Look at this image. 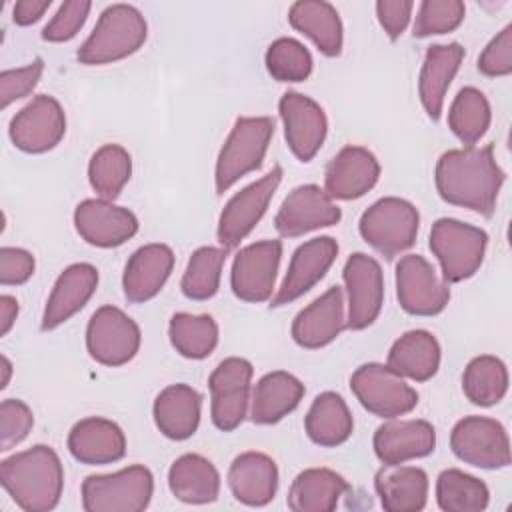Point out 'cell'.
<instances>
[{"label":"cell","instance_id":"obj_1","mask_svg":"<svg viewBox=\"0 0 512 512\" xmlns=\"http://www.w3.org/2000/svg\"><path fill=\"white\" fill-rule=\"evenodd\" d=\"M434 178L440 198L448 204L492 216L506 176L488 144L444 152L436 162Z\"/></svg>","mask_w":512,"mask_h":512},{"label":"cell","instance_id":"obj_2","mask_svg":"<svg viewBox=\"0 0 512 512\" xmlns=\"http://www.w3.org/2000/svg\"><path fill=\"white\" fill-rule=\"evenodd\" d=\"M0 480L16 506L26 512H48L60 502L64 470L58 454L50 446L36 444L4 458Z\"/></svg>","mask_w":512,"mask_h":512},{"label":"cell","instance_id":"obj_3","mask_svg":"<svg viewBox=\"0 0 512 512\" xmlns=\"http://www.w3.org/2000/svg\"><path fill=\"white\" fill-rule=\"evenodd\" d=\"M146 34L148 26L138 8L112 4L102 10L94 30L78 48L76 56L86 66L116 62L134 54L144 44Z\"/></svg>","mask_w":512,"mask_h":512},{"label":"cell","instance_id":"obj_4","mask_svg":"<svg viewBox=\"0 0 512 512\" xmlns=\"http://www.w3.org/2000/svg\"><path fill=\"white\" fill-rule=\"evenodd\" d=\"M274 136V120L268 116H240L228 134L216 160V192L224 194L242 176L258 170Z\"/></svg>","mask_w":512,"mask_h":512},{"label":"cell","instance_id":"obj_5","mask_svg":"<svg viewBox=\"0 0 512 512\" xmlns=\"http://www.w3.org/2000/svg\"><path fill=\"white\" fill-rule=\"evenodd\" d=\"M488 234L456 218H440L430 230V250L440 262L444 282H462L482 266Z\"/></svg>","mask_w":512,"mask_h":512},{"label":"cell","instance_id":"obj_6","mask_svg":"<svg viewBox=\"0 0 512 512\" xmlns=\"http://www.w3.org/2000/svg\"><path fill=\"white\" fill-rule=\"evenodd\" d=\"M154 492L152 472L128 466L114 474H94L82 482V508L86 512H140Z\"/></svg>","mask_w":512,"mask_h":512},{"label":"cell","instance_id":"obj_7","mask_svg":"<svg viewBox=\"0 0 512 512\" xmlns=\"http://www.w3.org/2000/svg\"><path fill=\"white\" fill-rule=\"evenodd\" d=\"M418 226L420 216L414 204L396 196L376 200L358 222L360 236L388 260L416 242Z\"/></svg>","mask_w":512,"mask_h":512},{"label":"cell","instance_id":"obj_8","mask_svg":"<svg viewBox=\"0 0 512 512\" xmlns=\"http://www.w3.org/2000/svg\"><path fill=\"white\" fill-rule=\"evenodd\" d=\"M350 390L368 412L380 418L404 416L418 404V392L400 374L376 362L356 368L350 376Z\"/></svg>","mask_w":512,"mask_h":512},{"label":"cell","instance_id":"obj_9","mask_svg":"<svg viewBox=\"0 0 512 512\" xmlns=\"http://www.w3.org/2000/svg\"><path fill=\"white\" fill-rule=\"evenodd\" d=\"M450 448L466 464L496 470L510 464V442L504 426L486 416L458 420L450 434Z\"/></svg>","mask_w":512,"mask_h":512},{"label":"cell","instance_id":"obj_10","mask_svg":"<svg viewBox=\"0 0 512 512\" xmlns=\"http://www.w3.org/2000/svg\"><path fill=\"white\" fill-rule=\"evenodd\" d=\"M252 374V364L238 356L222 360L210 374V416L218 430L232 432L246 418Z\"/></svg>","mask_w":512,"mask_h":512},{"label":"cell","instance_id":"obj_11","mask_svg":"<svg viewBox=\"0 0 512 512\" xmlns=\"http://www.w3.org/2000/svg\"><path fill=\"white\" fill-rule=\"evenodd\" d=\"M86 348L104 366L130 362L140 348L138 324L116 306L98 308L86 326Z\"/></svg>","mask_w":512,"mask_h":512},{"label":"cell","instance_id":"obj_12","mask_svg":"<svg viewBox=\"0 0 512 512\" xmlns=\"http://www.w3.org/2000/svg\"><path fill=\"white\" fill-rule=\"evenodd\" d=\"M280 180L282 168L274 166L266 176L248 184L228 200L218 220V242L222 248H236L254 230L264 216Z\"/></svg>","mask_w":512,"mask_h":512},{"label":"cell","instance_id":"obj_13","mask_svg":"<svg viewBox=\"0 0 512 512\" xmlns=\"http://www.w3.org/2000/svg\"><path fill=\"white\" fill-rule=\"evenodd\" d=\"M396 296L408 314L434 316L446 308L450 290L424 256L406 254L396 264Z\"/></svg>","mask_w":512,"mask_h":512},{"label":"cell","instance_id":"obj_14","mask_svg":"<svg viewBox=\"0 0 512 512\" xmlns=\"http://www.w3.org/2000/svg\"><path fill=\"white\" fill-rule=\"evenodd\" d=\"M66 132V116L60 102L48 94L34 96L10 120L12 144L28 154L52 150Z\"/></svg>","mask_w":512,"mask_h":512},{"label":"cell","instance_id":"obj_15","mask_svg":"<svg viewBox=\"0 0 512 512\" xmlns=\"http://www.w3.org/2000/svg\"><path fill=\"white\" fill-rule=\"evenodd\" d=\"M282 258L280 240H262L244 246L234 262L230 272L232 292L244 302H266L272 296L276 272Z\"/></svg>","mask_w":512,"mask_h":512},{"label":"cell","instance_id":"obj_16","mask_svg":"<svg viewBox=\"0 0 512 512\" xmlns=\"http://www.w3.org/2000/svg\"><path fill=\"white\" fill-rule=\"evenodd\" d=\"M344 286L348 292L346 328L364 330L380 314L384 302V276L380 264L364 254H352L342 270Z\"/></svg>","mask_w":512,"mask_h":512},{"label":"cell","instance_id":"obj_17","mask_svg":"<svg viewBox=\"0 0 512 512\" xmlns=\"http://www.w3.org/2000/svg\"><path fill=\"white\" fill-rule=\"evenodd\" d=\"M278 112L288 148L298 160L310 162L324 144L328 132V120L322 106L312 98L290 90L282 94Z\"/></svg>","mask_w":512,"mask_h":512},{"label":"cell","instance_id":"obj_18","mask_svg":"<svg viewBox=\"0 0 512 512\" xmlns=\"http://www.w3.org/2000/svg\"><path fill=\"white\" fill-rule=\"evenodd\" d=\"M340 218V208L320 186L304 184L284 198L274 218V228L284 238H298L306 232L334 226Z\"/></svg>","mask_w":512,"mask_h":512},{"label":"cell","instance_id":"obj_19","mask_svg":"<svg viewBox=\"0 0 512 512\" xmlns=\"http://www.w3.org/2000/svg\"><path fill=\"white\" fill-rule=\"evenodd\" d=\"M74 226L88 244L98 248L120 246L138 232L136 216L104 198L82 200L74 210Z\"/></svg>","mask_w":512,"mask_h":512},{"label":"cell","instance_id":"obj_20","mask_svg":"<svg viewBox=\"0 0 512 512\" xmlns=\"http://www.w3.org/2000/svg\"><path fill=\"white\" fill-rule=\"evenodd\" d=\"M338 256V242L330 236L312 238L300 244L290 260L288 272L272 298V308L284 306L306 294L316 282L324 278L328 268Z\"/></svg>","mask_w":512,"mask_h":512},{"label":"cell","instance_id":"obj_21","mask_svg":"<svg viewBox=\"0 0 512 512\" xmlns=\"http://www.w3.org/2000/svg\"><path fill=\"white\" fill-rule=\"evenodd\" d=\"M374 452L386 466L424 458L436 448V430L426 420L388 418L374 432Z\"/></svg>","mask_w":512,"mask_h":512},{"label":"cell","instance_id":"obj_22","mask_svg":"<svg viewBox=\"0 0 512 512\" xmlns=\"http://www.w3.org/2000/svg\"><path fill=\"white\" fill-rule=\"evenodd\" d=\"M380 176L376 156L362 146H344L326 166L324 192L336 200H354L374 188Z\"/></svg>","mask_w":512,"mask_h":512},{"label":"cell","instance_id":"obj_23","mask_svg":"<svg viewBox=\"0 0 512 512\" xmlns=\"http://www.w3.org/2000/svg\"><path fill=\"white\" fill-rule=\"evenodd\" d=\"M344 328V294L342 288L332 286L296 314L292 322V338L298 346L314 350L336 340Z\"/></svg>","mask_w":512,"mask_h":512},{"label":"cell","instance_id":"obj_24","mask_svg":"<svg viewBox=\"0 0 512 512\" xmlns=\"http://www.w3.org/2000/svg\"><path fill=\"white\" fill-rule=\"evenodd\" d=\"M174 268V252L166 244L140 246L126 262L122 288L132 304L152 300L166 284Z\"/></svg>","mask_w":512,"mask_h":512},{"label":"cell","instance_id":"obj_25","mask_svg":"<svg viewBox=\"0 0 512 512\" xmlns=\"http://www.w3.org/2000/svg\"><path fill=\"white\" fill-rule=\"evenodd\" d=\"M96 286L98 270L92 264L78 262L68 266L58 276L48 296L42 316V330H54L66 320H70L76 312H80L92 298Z\"/></svg>","mask_w":512,"mask_h":512},{"label":"cell","instance_id":"obj_26","mask_svg":"<svg viewBox=\"0 0 512 512\" xmlns=\"http://www.w3.org/2000/svg\"><path fill=\"white\" fill-rule=\"evenodd\" d=\"M68 450L82 464H110L124 458L126 438L116 422L90 416L72 426Z\"/></svg>","mask_w":512,"mask_h":512},{"label":"cell","instance_id":"obj_27","mask_svg":"<svg viewBox=\"0 0 512 512\" xmlns=\"http://www.w3.org/2000/svg\"><path fill=\"white\" fill-rule=\"evenodd\" d=\"M228 486L238 502L246 506H264L278 490L276 462L262 452H244L230 464Z\"/></svg>","mask_w":512,"mask_h":512},{"label":"cell","instance_id":"obj_28","mask_svg":"<svg viewBox=\"0 0 512 512\" xmlns=\"http://www.w3.org/2000/svg\"><path fill=\"white\" fill-rule=\"evenodd\" d=\"M464 58V48L458 42L450 44H432L426 50L424 64L418 80V94L426 114L432 120H438L444 106V96L454 80Z\"/></svg>","mask_w":512,"mask_h":512},{"label":"cell","instance_id":"obj_29","mask_svg":"<svg viewBox=\"0 0 512 512\" xmlns=\"http://www.w3.org/2000/svg\"><path fill=\"white\" fill-rule=\"evenodd\" d=\"M200 394L188 384H172L154 400V422L170 440L190 438L200 424Z\"/></svg>","mask_w":512,"mask_h":512},{"label":"cell","instance_id":"obj_30","mask_svg":"<svg viewBox=\"0 0 512 512\" xmlns=\"http://www.w3.org/2000/svg\"><path fill=\"white\" fill-rule=\"evenodd\" d=\"M380 504L388 512H418L428 500V476L416 466H386L374 480Z\"/></svg>","mask_w":512,"mask_h":512},{"label":"cell","instance_id":"obj_31","mask_svg":"<svg viewBox=\"0 0 512 512\" xmlns=\"http://www.w3.org/2000/svg\"><path fill=\"white\" fill-rule=\"evenodd\" d=\"M302 396L304 384L296 376L284 370L268 372L254 386L250 418L256 424H276L300 404Z\"/></svg>","mask_w":512,"mask_h":512},{"label":"cell","instance_id":"obj_32","mask_svg":"<svg viewBox=\"0 0 512 512\" xmlns=\"http://www.w3.org/2000/svg\"><path fill=\"white\" fill-rule=\"evenodd\" d=\"M386 366L404 378L426 382L438 372L440 344L428 330H410L392 344Z\"/></svg>","mask_w":512,"mask_h":512},{"label":"cell","instance_id":"obj_33","mask_svg":"<svg viewBox=\"0 0 512 512\" xmlns=\"http://www.w3.org/2000/svg\"><path fill=\"white\" fill-rule=\"evenodd\" d=\"M170 492L186 504H208L218 498L220 474L200 454H182L168 470Z\"/></svg>","mask_w":512,"mask_h":512},{"label":"cell","instance_id":"obj_34","mask_svg":"<svg viewBox=\"0 0 512 512\" xmlns=\"http://www.w3.org/2000/svg\"><path fill=\"white\" fill-rule=\"evenodd\" d=\"M348 488V482L334 470L308 468L292 480L286 502L294 512H332Z\"/></svg>","mask_w":512,"mask_h":512},{"label":"cell","instance_id":"obj_35","mask_svg":"<svg viewBox=\"0 0 512 512\" xmlns=\"http://www.w3.org/2000/svg\"><path fill=\"white\" fill-rule=\"evenodd\" d=\"M290 24L306 34L324 56L342 52V22L336 8L324 0H300L290 6Z\"/></svg>","mask_w":512,"mask_h":512},{"label":"cell","instance_id":"obj_36","mask_svg":"<svg viewBox=\"0 0 512 512\" xmlns=\"http://www.w3.org/2000/svg\"><path fill=\"white\" fill-rule=\"evenodd\" d=\"M304 428L314 444L332 448L340 446L350 438L354 420L340 394L322 392L314 398L304 418Z\"/></svg>","mask_w":512,"mask_h":512},{"label":"cell","instance_id":"obj_37","mask_svg":"<svg viewBox=\"0 0 512 512\" xmlns=\"http://www.w3.org/2000/svg\"><path fill=\"white\" fill-rule=\"evenodd\" d=\"M168 336L180 356L202 360L210 356L218 344V324L208 314L178 312L170 318Z\"/></svg>","mask_w":512,"mask_h":512},{"label":"cell","instance_id":"obj_38","mask_svg":"<svg viewBox=\"0 0 512 512\" xmlns=\"http://www.w3.org/2000/svg\"><path fill=\"white\" fill-rule=\"evenodd\" d=\"M462 390L476 406L498 404L508 390L506 364L490 354L472 358L462 374Z\"/></svg>","mask_w":512,"mask_h":512},{"label":"cell","instance_id":"obj_39","mask_svg":"<svg viewBox=\"0 0 512 512\" xmlns=\"http://www.w3.org/2000/svg\"><path fill=\"white\" fill-rule=\"evenodd\" d=\"M488 500V486L462 470L448 468L436 480V502L444 512H482Z\"/></svg>","mask_w":512,"mask_h":512},{"label":"cell","instance_id":"obj_40","mask_svg":"<svg viewBox=\"0 0 512 512\" xmlns=\"http://www.w3.org/2000/svg\"><path fill=\"white\" fill-rule=\"evenodd\" d=\"M490 118L492 114L486 96L478 88L466 86L456 94L450 106L448 126L460 142L474 146L486 134Z\"/></svg>","mask_w":512,"mask_h":512},{"label":"cell","instance_id":"obj_41","mask_svg":"<svg viewBox=\"0 0 512 512\" xmlns=\"http://www.w3.org/2000/svg\"><path fill=\"white\" fill-rule=\"evenodd\" d=\"M132 174V158L120 144H104L98 148L88 164V180L98 196L114 200Z\"/></svg>","mask_w":512,"mask_h":512},{"label":"cell","instance_id":"obj_42","mask_svg":"<svg viewBox=\"0 0 512 512\" xmlns=\"http://www.w3.org/2000/svg\"><path fill=\"white\" fill-rule=\"evenodd\" d=\"M226 254H228L226 248L202 246L190 256L180 282V288L186 298L208 300L218 292Z\"/></svg>","mask_w":512,"mask_h":512},{"label":"cell","instance_id":"obj_43","mask_svg":"<svg viewBox=\"0 0 512 512\" xmlns=\"http://www.w3.org/2000/svg\"><path fill=\"white\" fill-rule=\"evenodd\" d=\"M266 68L278 82H302L312 72V56L302 42L278 38L266 50Z\"/></svg>","mask_w":512,"mask_h":512},{"label":"cell","instance_id":"obj_44","mask_svg":"<svg viewBox=\"0 0 512 512\" xmlns=\"http://www.w3.org/2000/svg\"><path fill=\"white\" fill-rule=\"evenodd\" d=\"M464 14L466 8L460 0H424L418 6L412 34L414 38H426L452 32L462 24Z\"/></svg>","mask_w":512,"mask_h":512},{"label":"cell","instance_id":"obj_45","mask_svg":"<svg viewBox=\"0 0 512 512\" xmlns=\"http://www.w3.org/2000/svg\"><path fill=\"white\" fill-rule=\"evenodd\" d=\"M34 416L28 404L16 398H6L0 404V450L6 452L20 444L32 430Z\"/></svg>","mask_w":512,"mask_h":512},{"label":"cell","instance_id":"obj_46","mask_svg":"<svg viewBox=\"0 0 512 512\" xmlns=\"http://www.w3.org/2000/svg\"><path fill=\"white\" fill-rule=\"evenodd\" d=\"M90 8H92V4L88 0L64 2L58 8V12L52 16V20L44 26L42 38L46 42H66V40L74 38L80 32V28L84 26Z\"/></svg>","mask_w":512,"mask_h":512},{"label":"cell","instance_id":"obj_47","mask_svg":"<svg viewBox=\"0 0 512 512\" xmlns=\"http://www.w3.org/2000/svg\"><path fill=\"white\" fill-rule=\"evenodd\" d=\"M42 70H44L42 58H36L34 62L22 68L4 70L0 74V106L8 108L12 102L28 96L36 88Z\"/></svg>","mask_w":512,"mask_h":512},{"label":"cell","instance_id":"obj_48","mask_svg":"<svg viewBox=\"0 0 512 512\" xmlns=\"http://www.w3.org/2000/svg\"><path fill=\"white\" fill-rule=\"evenodd\" d=\"M478 70L484 76H506L512 72V24L504 26L478 58Z\"/></svg>","mask_w":512,"mask_h":512},{"label":"cell","instance_id":"obj_49","mask_svg":"<svg viewBox=\"0 0 512 512\" xmlns=\"http://www.w3.org/2000/svg\"><path fill=\"white\" fill-rule=\"evenodd\" d=\"M34 274V256L28 250L4 246L0 250V284H24Z\"/></svg>","mask_w":512,"mask_h":512},{"label":"cell","instance_id":"obj_50","mask_svg":"<svg viewBox=\"0 0 512 512\" xmlns=\"http://www.w3.org/2000/svg\"><path fill=\"white\" fill-rule=\"evenodd\" d=\"M414 10L410 0H380L376 2V16L390 40H396L408 26Z\"/></svg>","mask_w":512,"mask_h":512},{"label":"cell","instance_id":"obj_51","mask_svg":"<svg viewBox=\"0 0 512 512\" xmlns=\"http://www.w3.org/2000/svg\"><path fill=\"white\" fill-rule=\"evenodd\" d=\"M48 8H50V0H20L14 4L12 20L18 26H30L38 22Z\"/></svg>","mask_w":512,"mask_h":512},{"label":"cell","instance_id":"obj_52","mask_svg":"<svg viewBox=\"0 0 512 512\" xmlns=\"http://www.w3.org/2000/svg\"><path fill=\"white\" fill-rule=\"evenodd\" d=\"M18 316V302L14 296L2 294L0 296V336H6L16 322Z\"/></svg>","mask_w":512,"mask_h":512},{"label":"cell","instance_id":"obj_53","mask_svg":"<svg viewBox=\"0 0 512 512\" xmlns=\"http://www.w3.org/2000/svg\"><path fill=\"white\" fill-rule=\"evenodd\" d=\"M10 374H12V364L6 356H2V380H0V388H6L10 382Z\"/></svg>","mask_w":512,"mask_h":512}]
</instances>
